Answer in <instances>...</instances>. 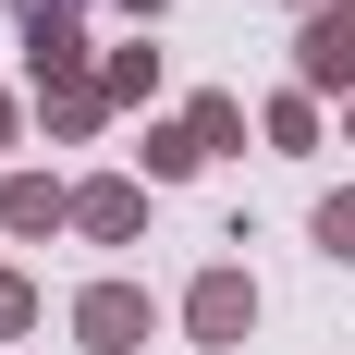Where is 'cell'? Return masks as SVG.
<instances>
[{
    "label": "cell",
    "mask_w": 355,
    "mask_h": 355,
    "mask_svg": "<svg viewBox=\"0 0 355 355\" xmlns=\"http://www.w3.org/2000/svg\"><path fill=\"white\" fill-rule=\"evenodd\" d=\"M184 123H196V147H245V98H233V86H196V98H184Z\"/></svg>",
    "instance_id": "obj_8"
},
{
    "label": "cell",
    "mask_w": 355,
    "mask_h": 355,
    "mask_svg": "<svg viewBox=\"0 0 355 355\" xmlns=\"http://www.w3.org/2000/svg\"><path fill=\"white\" fill-rule=\"evenodd\" d=\"M306 12H319V0H306Z\"/></svg>",
    "instance_id": "obj_17"
},
{
    "label": "cell",
    "mask_w": 355,
    "mask_h": 355,
    "mask_svg": "<svg viewBox=\"0 0 355 355\" xmlns=\"http://www.w3.org/2000/svg\"><path fill=\"white\" fill-rule=\"evenodd\" d=\"M37 110H49V135H98V123H110L98 86H86V98H37Z\"/></svg>",
    "instance_id": "obj_12"
},
{
    "label": "cell",
    "mask_w": 355,
    "mask_h": 355,
    "mask_svg": "<svg viewBox=\"0 0 355 355\" xmlns=\"http://www.w3.org/2000/svg\"><path fill=\"white\" fill-rule=\"evenodd\" d=\"M135 172H147V184H196V172H209V147H196V123H147Z\"/></svg>",
    "instance_id": "obj_6"
},
{
    "label": "cell",
    "mask_w": 355,
    "mask_h": 355,
    "mask_svg": "<svg viewBox=\"0 0 355 355\" xmlns=\"http://www.w3.org/2000/svg\"><path fill=\"white\" fill-rule=\"evenodd\" d=\"M147 86H159V49H98V98L110 110H135Z\"/></svg>",
    "instance_id": "obj_9"
},
{
    "label": "cell",
    "mask_w": 355,
    "mask_h": 355,
    "mask_svg": "<svg viewBox=\"0 0 355 355\" xmlns=\"http://www.w3.org/2000/svg\"><path fill=\"white\" fill-rule=\"evenodd\" d=\"M12 331H37V282L12 270V257H0V343H12Z\"/></svg>",
    "instance_id": "obj_11"
},
{
    "label": "cell",
    "mask_w": 355,
    "mask_h": 355,
    "mask_svg": "<svg viewBox=\"0 0 355 355\" xmlns=\"http://www.w3.org/2000/svg\"><path fill=\"white\" fill-rule=\"evenodd\" d=\"M257 331V282L245 270H233V257H220V270H196V282H184V343H209V355H233Z\"/></svg>",
    "instance_id": "obj_1"
},
{
    "label": "cell",
    "mask_w": 355,
    "mask_h": 355,
    "mask_svg": "<svg viewBox=\"0 0 355 355\" xmlns=\"http://www.w3.org/2000/svg\"><path fill=\"white\" fill-rule=\"evenodd\" d=\"M123 12H135V25H159V12H172V0H123Z\"/></svg>",
    "instance_id": "obj_15"
},
{
    "label": "cell",
    "mask_w": 355,
    "mask_h": 355,
    "mask_svg": "<svg viewBox=\"0 0 355 355\" xmlns=\"http://www.w3.org/2000/svg\"><path fill=\"white\" fill-rule=\"evenodd\" d=\"M147 331H159V294H147V282H86V294H73V343H86V355H135Z\"/></svg>",
    "instance_id": "obj_3"
},
{
    "label": "cell",
    "mask_w": 355,
    "mask_h": 355,
    "mask_svg": "<svg viewBox=\"0 0 355 355\" xmlns=\"http://www.w3.org/2000/svg\"><path fill=\"white\" fill-rule=\"evenodd\" d=\"M0 233H73V184H49V172H0Z\"/></svg>",
    "instance_id": "obj_5"
},
{
    "label": "cell",
    "mask_w": 355,
    "mask_h": 355,
    "mask_svg": "<svg viewBox=\"0 0 355 355\" xmlns=\"http://www.w3.org/2000/svg\"><path fill=\"white\" fill-rule=\"evenodd\" d=\"M25 12V37H49V25H86V0H12Z\"/></svg>",
    "instance_id": "obj_13"
},
{
    "label": "cell",
    "mask_w": 355,
    "mask_h": 355,
    "mask_svg": "<svg viewBox=\"0 0 355 355\" xmlns=\"http://www.w3.org/2000/svg\"><path fill=\"white\" fill-rule=\"evenodd\" d=\"M306 233H319V257H343V270H355V184H331L319 209H306Z\"/></svg>",
    "instance_id": "obj_10"
},
{
    "label": "cell",
    "mask_w": 355,
    "mask_h": 355,
    "mask_svg": "<svg viewBox=\"0 0 355 355\" xmlns=\"http://www.w3.org/2000/svg\"><path fill=\"white\" fill-rule=\"evenodd\" d=\"M257 135L282 147V159H306V147H319V98H306V86H282V98L257 110Z\"/></svg>",
    "instance_id": "obj_7"
},
{
    "label": "cell",
    "mask_w": 355,
    "mask_h": 355,
    "mask_svg": "<svg viewBox=\"0 0 355 355\" xmlns=\"http://www.w3.org/2000/svg\"><path fill=\"white\" fill-rule=\"evenodd\" d=\"M12 135H25V98H12V86H0V147H12Z\"/></svg>",
    "instance_id": "obj_14"
},
{
    "label": "cell",
    "mask_w": 355,
    "mask_h": 355,
    "mask_svg": "<svg viewBox=\"0 0 355 355\" xmlns=\"http://www.w3.org/2000/svg\"><path fill=\"white\" fill-rule=\"evenodd\" d=\"M343 147H355V98H343Z\"/></svg>",
    "instance_id": "obj_16"
},
{
    "label": "cell",
    "mask_w": 355,
    "mask_h": 355,
    "mask_svg": "<svg viewBox=\"0 0 355 355\" xmlns=\"http://www.w3.org/2000/svg\"><path fill=\"white\" fill-rule=\"evenodd\" d=\"M294 86L306 98H355V0H319L294 25Z\"/></svg>",
    "instance_id": "obj_2"
},
{
    "label": "cell",
    "mask_w": 355,
    "mask_h": 355,
    "mask_svg": "<svg viewBox=\"0 0 355 355\" xmlns=\"http://www.w3.org/2000/svg\"><path fill=\"white\" fill-rule=\"evenodd\" d=\"M73 233H86V245H135L147 233V184L135 172H86L73 184Z\"/></svg>",
    "instance_id": "obj_4"
}]
</instances>
